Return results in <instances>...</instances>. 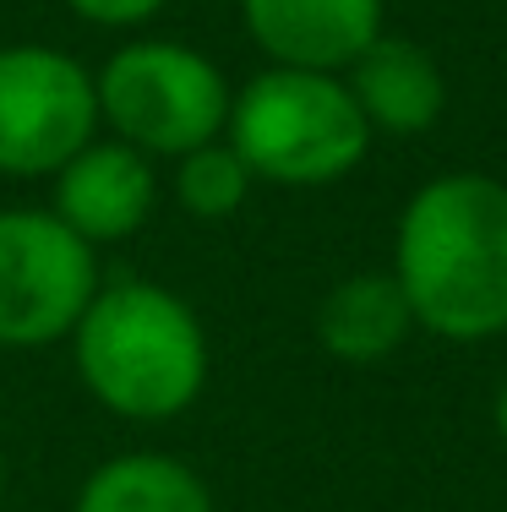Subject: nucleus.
<instances>
[{
  "mask_svg": "<svg viewBox=\"0 0 507 512\" xmlns=\"http://www.w3.org/2000/svg\"><path fill=\"white\" fill-rule=\"evenodd\" d=\"M71 512H213V496L191 463L169 453H120L82 480Z\"/></svg>",
  "mask_w": 507,
  "mask_h": 512,
  "instance_id": "obj_11",
  "label": "nucleus"
},
{
  "mask_svg": "<svg viewBox=\"0 0 507 512\" xmlns=\"http://www.w3.org/2000/svg\"><path fill=\"white\" fill-rule=\"evenodd\" d=\"M77 376L120 420H175L208 382V338L175 289L148 278L99 284L71 327Z\"/></svg>",
  "mask_w": 507,
  "mask_h": 512,
  "instance_id": "obj_2",
  "label": "nucleus"
},
{
  "mask_svg": "<svg viewBox=\"0 0 507 512\" xmlns=\"http://www.w3.org/2000/svg\"><path fill=\"white\" fill-rule=\"evenodd\" d=\"M0 491H6V458H0Z\"/></svg>",
  "mask_w": 507,
  "mask_h": 512,
  "instance_id": "obj_15",
  "label": "nucleus"
},
{
  "mask_svg": "<svg viewBox=\"0 0 507 512\" xmlns=\"http://www.w3.org/2000/svg\"><path fill=\"white\" fill-rule=\"evenodd\" d=\"M153 202H159V180H153L148 153L115 137V142H88L55 169L50 213L88 246H110V240H126L148 224Z\"/></svg>",
  "mask_w": 507,
  "mask_h": 512,
  "instance_id": "obj_7",
  "label": "nucleus"
},
{
  "mask_svg": "<svg viewBox=\"0 0 507 512\" xmlns=\"http://www.w3.org/2000/svg\"><path fill=\"white\" fill-rule=\"evenodd\" d=\"M497 436L507 442V382H502V393H497Z\"/></svg>",
  "mask_w": 507,
  "mask_h": 512,
  "instance_id": "obj_14",
  "label": "nucleus"
},
{
  "mask_svg": "<svg viewBox=\"0 0 507 512\" xmlns=\"http://www.w3.org/2000/svg\"><path fill=\"white\" fill-rule=\"evenodd\" d=\"M224 142L268 186H333L355 175L371 148V126L355 93L333 71L268 66L229 93Z\"/></svg>",
  "mask_w": 507,
  "mask_h": 512,
  "instance_id": "obj_3",
  "label": "nucleus"
},
{
  "mask_svg": "<svg viewBox=\"0 0 507 512\" xmlns=\"http://www.w3.org/2000/svg\"><path fill=\"white\" fill-rule=\"evenodd\" d=\"M393 284L415 327L480 344L507 333V186L491 175H437L404 202Z\"/></svg>",
  "mask_w": 507,
  "mask_h": 512,
  "instance_id": "obj_1",
  "label": "nucleus"
},
{
  "mask_svg": "<svg viewBox=\"0 0 507 512\" xmlns=\"http://www.w3.org/2000/svg\"><path fill=\"white\" fill-rule=\"evenodd\" d=\"M409 327H415V316H409V300L393 284V273H355L344 284H333L317 306L322 349L349 365L388 360L409 338Z\"/></svg>",
  "mask_w": 507,
  "mask_h": 512,
  "instance_id": "obj_10",
  "label": "nucleus"
},
{
  "mask_svg": "<svg viewBox=\"0 0 507 512\" xmlns=\"http://www.w3.org/2000/svg\"><path fill=\"white\" fill-rule=\"evenodd\" d=\"M99 295V262L44 207L0 213V349H44L71 338Z\"/></svg>",
  "mask_w": 507,
  "mask_h": 512,
  "instance_id": "obj_5",
  "label": "nucleus"
},
{
  "mask_svg": "<svg viewBox=\"0 0 507 512\" xmlns=\"http://www.w3.org/2000/svg\"><path fill=\"white\" fill-rule=\"evenodd\" d=\"M66 6L93 28H137V22L159 17L169 0H66Z\"/></svg>",
  "mask_w": 507,
  "mask_h": 512,
  "instance_id": "obj_13",
  "label": "nucleus"
},
{
  "mask_svg": "<svg viewBox=\"0 0 507 512\" xmlns=\"http://www.w3.org/2000/svg\"><path fill=\"white\" fill-rule=\"evenodd\" d=\"M175 164H180L175 169V197L191 218H202V224H219V218L240 213V202L251 197V169L224 137L180 153Z\"/></svg>",
  "mask_w": 507,
  "mask_h": 512,
  "instance_id": "obj_12",
  "label": "nucleus"
},
{
  "mask_svg": "<svg viewBox=\"0 0 507 512\" xmlns=\"http://www.w3.org/2000/svg\"><path fill=\"white\" fill-rule=\"evenodd\" d=\"M349 93H355L360 115L371 131H393V137H420L437 126L442 104H448V82L442 66L420 50L415 39L377 33L349 66Z\"/></svg>",
  "mask_w": 507,
  "mask_h": 512,
  "instance_id": "obj_9",
  "label": "nucleus"
},
{
  "mask_svg": "<svg viewBox=\"0 0 507 512\" xmlns=\"http://www.w3.org/2000/svg\"><path fill=\"white\" fill-rule=\"evenodd\" d=\"M99 131V93L82 60L50 44L0 50V175H55Z\"/></svg>",
  "mask_w": 507,
  "mask_h": 512,
  "instance_id": "obj_6",
  "label": "nucleus"
},
{
  "mask_svg": "<svg viewBox=\"0 0 507 512\" xmlns=\"http://www.w3.org/2000/svg\"><path fill=\"white\" fill-rule=\"evenodd\" d=\"M240 22L273 66L338 77L382 33V0H240Z\"/></svg>",
  "mask_w": 507,
  "mask_h": 512,
  "instance_id": "obj_8",
  "label": "nucleus"
},
{
  "mask_svg": "<svg viewBox=\"0 0 507 512\" xmlns=\"http://www.w3.org/2000/svg\"><path fill=\"white\" fill-rule=\"evenodd\" d=\"M99 120L137 153L180 158L224 137L229 82L202 50L175 39H131L93 71Z\"/></svg>",
  "mask_w": 507,
  "mask_h": 512,
  "instance_id": "obj_4",
  "label": "nucleus"
}]
</instances>
